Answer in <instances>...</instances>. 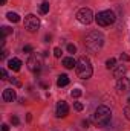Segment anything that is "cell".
I'll use <instances>...</instances> for the list:
<instances>
[{
	"mask_svg": "<svg viewBox=\"0 0 130 131\" xmlns=\"http://www.w3.org/2000/svg\"><path fill=\"white\" fill-rule=\"evenodd\" d=\"M84 44H86V47L90 52H98L103 47V44H104V37H103V34H99L98 31H92V32H89L86 35Z\"/></svg>",
	"mask_w": 130,
	"mask_h": 131,
	"instance_id": "cell-1",
	"label": "cell"
},
{
	"mask_svg": "<svg viewBox=\"0 0 130 131\" xmlns=\"http://www.w3.org/2000/svg\"><path fill=\"white\" fill-rule=\"evenodd\" d=\"M75 70H77L78 78H81V79H89V78L92 76V73H94L92 63H90V60L86 58V57H81V58L77 61Z\"/></svg>",
	"mask_w": 130,
	"mask_h": 131,
	"instance_id": "cell-2",
	"label": "cell"
},
{
	"mask_svg": "<svg viewBox=\"0 0 130 131\" xmlns=\"http://www.w3.org/2000/svg\"><path fill=\"white\" fill-rule=\"evenodd\" d=\"M92 119H94V124H95V125L104 127V125H107V124L110 122V119H112V111H110L109 107H106V105H99L97 110H95Z\"/></svg>",
	"mask_w": 130,
	"mask_h": 131,
	"instance_id": "cell-3",
	"label": "cell"
},
{
	"mask_svg": "<svg viewBox=\"0 0 130 131\" xmlns=\"http://www.w3.org/2000/svg\"><path fill=\"white\" fill-rule=\"evenodd\" d=\"M95 20L99 26H110L115 23L116 17H115V12L110 11V9H106V11H101L95 15Z\"/></svg>",
	"mask_w": 130,
	"mask_h": 131,
	"instance_id": "cell-4",
	"label": "cell"
},
{
	"mask_svg": "<svg viewBox=\"0 0 130 131\" xmlns=\"http://www.w3.org/2000/svg\"><path fill=\"white\" fill-rule=\"evenodd\" d=\"M77 20L80 23H83V25H90L92 20H94V12L89 8H81L77 12Z\"/></svg>",
	"mask_w": 130,
	"mask_h": 131,
	"instance_id": "cell-5",
	"label": "cell"
},
{
	"mask_svg": "<svg viewBox=\"0 0 130 131\" xmlns=\"http://www.w3.org/2000/svg\"><path fill=\"white\" fill-rule=\"evenodd\" d=\"M25 28L29 31V32H35L38 28H40V20L38 17H35L34 14H29L25 17Z\"/></svg>",
	"mask_w": 130,
	"mask_h": 131,
	"instance_id": "cell-6",
	"label": "cell"
},
{
	"mask_svg": "<svg viewBox=\"0 0 130 131\" xmlns=\"http://www.w3.org/2000/svg\"><path fill=\"white\" fill-rule=\"evenodd\" d=\"M41 66H43V60H41L40 55H31L29 57V60H28V69L31 72H34V73L40 72Z\"/></svg>",
	"mask_w": 130,
	"mask_h": 131,
	"instance_id": "cell-7",
	"label": "cell"
},
{
	"mask_svg": "<svg viewBox=\"0 0 130 131\" xmlns=\"http://www.w3.org/2000/svg\"><path fill=\"white\" fill-rule=\"evenodd\" d=\"M69 113V105L66 104V101H58L57 104V117H66Z\"/></svg>",
	"mask_w": 130,
	"mask_h": 131,
	"instance_id": "cell-8",
	"label": "cell"
},
{
	"mask_svg": "<svg viewBox=\"0 0 130 131\" xmlns=\"http://www.w3.org/2000/svg\"><path fill=\"white\" fill-rule=\"evenodd\" d=\"M116 89L123 93H127L130 92V78H121L118 82H116Z\"/></svg>",
	"mask_w": 130,
	"mask_h": 131,
	"instance_id": "cell-9",
	"label": "cell"
},
{
	"mask_svg": "<svg viewBox=\"0 0 130 131\" xmlns=\"http://www.w3.org/2000/svg\"><path fill=\"white\" fill-rule=\"evenodd\" d=\"M15 98H17V95H15V90L14 89H5L3 93H2V99L5 102H12Z\"/></svg>",
	"mask_w": 130,
	"mask_h": 131,
	"instance_id": "cell-10",
	"label": "cell"
},
{
	"mask_svg": "<svg viewBox=\"0 0 130 131\" xmlns=\"http://www.w3.org/2000/svg\"><path fill=\"white\" fill-rule=\"evenodd\" d=\"M8 67H9L11 70H14V72H18L20 67H22V61H20L18 58H11V60L8 61Z\"/></svg>",
	"mask_w": 130,
	"mask_h": 131,
	"instance_id": "cell-11",
	"label": "cell"
},
{
	"mask_svg": "<svg viewBox=\"0 0 130 131\" xmlns=\"http://www.w3.org/2000/svg\"><path fill=\"white\" fill-rule=\"evenodd\" d=\"M126 72H127V67L121 64V66H118V67H115V69H113V76H115V78H118V79H121V78L126 75Z\"/></svg>",
	"mask_w": 130,
	"mask_h": 131,
	"instance_id": "cell-12",
	"label": "cell"
},
{
	"mask_svg": "<svg viewBox=\"0 0 130 131\" xmlns=\"http://www.w3.org/2000/svg\"><path fill=\"white\" fill-rule=\"evenodd\" d=\"M63 66H64L66 69H73V67L77 66V61H75L72 57H66L64 60H63Z\"/></svg>",
	"mask_w": 130,
	"mask_h": 131,
	"instance_id": "cell-13",
	"label": "cell"
},
{
	"mask_svg": "<svg viewBox=\"0 0 130 131\" xmlns=\"http://www.w3.org/2000/svg\"><path fill=\"white\" fill-rule=\"evenodd\" d=\"M69 84V76L67 75H60L58 79H57V85L58 87H66Z\"/></svg>",
	"mask_w": 130,
	"mask_h": 131,
	"instance_id": "cell-14",
	"label": "cell"
},
{
	"mask_svg": "<svg viewBox=\"0 0 130 131\" xmlns=\"http://www.w3.org/2000/svg\"><path fill=\"white\" fill-rule=\"evenodd\" d=\"M6 17H8V20H9V21H12V23L20 21V15H18V14H15V12H8V14H6Z\"/></svg>",
	"mask_w": 130,
	"mask_h": 131,
	"instance_id": "cell-15",
	"label": "cell"
},
{
	"mask_svg": "<svg viewBox=\"0 0 130 131\" xmlns=\"http://www.w3.org/2000/svg\"><path fill=\"white\" fill-rule=\"evenodd\" d=\"M40 12L41 14H48L49 12V2H43L40 5Z\"/></svg>",
	"mask_w": 130,
	"mask_h": 131,
	"instance_id": "cell-16",
	"label": "cell"
},
{
	"mask_svg": "<svg viewBox=\"0 0 130 131\" xmlns=\"http://www.w3.org/2000/svg\"><path fill=\"white\" fill-rule=\"evenodd\" d=\"M106 67L110 70V69H115L116 67V60L115 58H109L107 61H106Z\"/></svg>",
	"mask_w": 130,
	"mask_h": 131,
	"instance_id": "cell-17",
	"label": "cell"
},
{
	"mask_svg": "<svg viewBox=\"0 0 130 131\" xmlns=\"http://www.w3.org/2000/svg\"><path fill=\"white\" fill-rule=\"evenodd\" d=\"M70 95H72V98H80L83 95V92H81V89H73L70 92Z\"/></svg>",
	"mask_w": 130,
	"mask_h": 131,
	"instance_id": "cell-18",
	"label": "cell"
},
{
	"mask_svg": "<svg viewBox=\"0 0 130 131\" xmlns=\"http://www.w3.org/2000/svg\"><path fill=\"white\" fill-rule=\"evenodd\" d=\"M9 34H12V29H11V28L2 26V35H3V37H6V35H9Z\"/></svg>",
	"mask_w": 130,
	"mask_h": 131,
	"instance_id": "cell-19",
	"label": "cell"
},
{
	"mask_svg": "<svg viewBox=\"0 0 130 131\" xmlns=\"http://www.w3.org/2000/svg\"><path fill=\"white\" fill-rule=\"evenodd\" d=\"M67 52L69 53H75L77 52V46L75 44H67Z\"/></svg>",
	"mask_w": 130,
	"mask_h": 131,
	"instance_id": "cell-20",
	"label": "cell"
},
{
	"mask_svg": "<svg viewBox=\"0 0 130 131\" xmlns=\"http://www.w3.org/2000/svg\"><path fill=\"white\" fill-rule=\"evenodd\" d=\"M32 50H34V47L31 46V44H26V46L23 47V52H25V53H31Z\"/></svg>",
	"mask_w": 130,
	"mask_h": 131,
	"instance_id": "cell-21",
	"label": "cell"
},
{
	"mask_svg": "<svg viewBox=\"0 0 130 131\" xmlns=\"http://www.w3.org/2000/svg\"><path fill=\"white\" fill-rule=\"evenodd\" d=\"M121 61H124V63H127V61H130V57L127 55V53H121Z\"/></svg>",
	"mask_w": 130,
	"mask_h": 131,
	"instance_id": "cell-22",
	"label": "cell"
},
{
	"mask_svg": "<svg viewBox=\"0 0 130 131\" xmlns=\"http://www.w3.org/2000/svg\"><path fill=\"white\" fill-rule=\"evenodd\" d=\"M83 108H84V105H83L81 102H75V110H77V111H81Z\"/></svg>",
	"mask_w": 130,
	"mask_h": 131,
	"instance_id": "cell-23",
	"label": "cell"
},
{
	"mask_svg": "<svg viewBox=\"0 0 130 131\" xmlns=\"http://www.w3.org/2000/svg\"><path fill=\"white\" fill-rule=\"evenodd\" d=\"M11 124H12V125H18V124H20L18 117H17V116H12V117H11Z\"/></svg>",
	"mask_w": 130,
	"mask_h": 131,
	"instance_id": "cell-24",
	"label": "cell"
},
{
	"mask_svg": "<svg viewBox=\"0 0 130 131\" xmlns=\"http://www.w3.org/2000/svg\"><path fill=\"white\" fill-rule=\"evenodd\" d=\"M124 114H126V119H129L130 121V105L124 108Z\"/></svg>",
	"mask_w": 130,
	"mask_h": 131,
	"instance_id": "cell-25",
	"label": "cell"
},
{
	"mask_svg": "<svg viewBox=\"0 0 130 131\" xmlns=\"http://www.w3.org/2000/svg\"><path fill=\"white\" fill-rule=\"evenodd\" d=\"M54 55H55L57 58L61 57V49H60V47H55V49H54Z\"/></svg>",
	"mask_w": 130,
	"mask_h": 131,
	"instance_id": "cell-26",
	"label": "cell"
},
{
	"mask_svg": "<svg viewBox=\"0 0 130 131\" xmlns=\"http://www.w3.org/2000/svg\"><path fill=\"white\" fill-rule=\"evenodd\" d=\"M0 73H2V79H8V73L5 69H0Z\"/></svg>",
	"mask_w": 130,
	"mask_h": 131,
	"instance_id": "cell-27",
	"label": "cell"
},
{
	"mask_svg": "<svg viewBox=\"0 0 130 131\" xmlns=\"http://www.w3.org/2000/svg\"><path fill=\"white\" fill-rule=\"evenodd\" d=\"M2 131H9V125L8 124H3L2 125Z\"/></svg>",
	"mask_w": 130,
	"mask_h": 131,
	"instance_id": "cell-28",
	"label": "cell"
},
{
	"mask_svg": "<svg viewBox=\"0 0 130 131\" xmlns=\"http://www.w3.org/2000/svg\"><path fill=\"white\" fill-rule=\"evenodd\" d=\"M0 58H2V60H5V58H6V50H2V55H0Z\"/></svg>",
	"mask_w": 130,
	"mask_h": 131,
	"instance_id": "cell-29",
	"label": "cell"
},
{
	"mask_svg": "<svg viewBox=\"0 0 130 131\" xmlns=\"http://www.w3.org/2000/svg\"><path fill=\"white\" fill-rule=\"evenodd\" d=\"M0 3H2V5H5V3H6V0H0Z\"/></svg>",
	"mask_w": 130,
	"mask_h": 131,
	"instance_id": "cell-30",
	"label": "cell"
},
{
	"mask_svg": "<svg viewBox=\"0 0 130 131\" xmlns=\"http://www.w3.org/2000/svg\"><path fill=\"white\" fill-rule=\"evenodd\" d=\"M127 102H129V105H130V98H129V99H127Z\"/></svg>",
	"mask_w": 130,
	"mask_h": 131,
	"instance_id": "cell-31",
	"label": "cell"
}]
</instances>
